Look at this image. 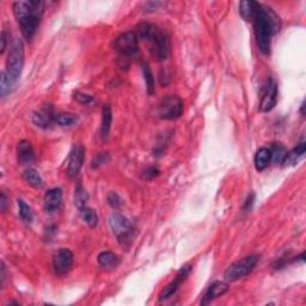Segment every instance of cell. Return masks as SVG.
I'll return each mask as SVG.
<instances>
[{"label":"cell","instance_id":"7c38bea8","mask_svg":"<svg viewBox=\"0 0 306 306\" xmlns=\"http://www.w3.org/2000/svg\"><path fill=\"white\" fill-rule=\"evenodd\" d=\"M85 151L82 145H74L69 152L68 157V166H67V176L69 178L75 177L81 171L83 163H84Z\"/></svg>","mask_w":306,"mask_h":306},{"label":"cell","instance_id":"e575fe53","mask_svg":"<svg viewBox=\"0 0 306 306\" xmlns=\"http://www.w3.org/2000/svg\"><path fill=\"white\" fill-rule=\"evenodd\" d=\"M254 202H255V195L251 194L247 199V201H245V205H244V209H245V211H250L251 207H252V205H254Z\"/></svg>","mask_w":306,"mask_h":306},{"label":"cell","instance_id":"83f0119b","mask_svg":"<svg viewBox=\"0 0 306 306\" xmlns=\"http://www.w3.org/2000/svg\"><path fill=\"white\" fill-rule=\"evenodd\" d=\"M271 155H272V162L274 163H282L286 157V153H287V149H286L284 146L281 144H272L271 147Z\"/></svg>","mask_w":306,"mask_h":306},{"label":"cell","instance_id":"ac0fdd59","mask_svg":"<svg viewBox=\"0 0 306 306\" xmlns=\"http://www.w3.org/2000/svg\"><path fill=\"white\" fill-rule=\"evenodd\" d=\"M272 162V155L269 147H261L255 155V168L257 171H263Z\"/></svg>","mask_w":306,"mask_h":306},{"label":"cell","instance_id":"8992f818","mask_svg":"<svg viewBox=\"0 0 306 306\" xmlns=\"http://www.w3.org/2000/svg\"><path fill=\"white\" fill-rule=\"evenodd\" d=\"M183 101L178 96L169 95L161 99L157 106V114L162 120L175 121L183 115Z\"/></svg>","mask_w":306,"mask_h":306},{"label":"cell","instance_id":"5bb4252c","mask_svg":"<svg viewBox=\"0 0 306 306\" xmlns=\"http://www.w3.org/2000/svg\"><path fill=\"white\" fill-rule=\"evenodd\" d=\"M55 115L53 112V108L51 105L43 106L41 110L35 112L32 116V121L40 128L47 129L52 126L53 122H55Z\"/></svg>","mask_w":306,"mask_h":306},{"label":"cell","instance_id":"30bf717a","mask_svg":"<svg viewBox=\"0 0 306 306\" xmlns=\"http://www.w3.org/2000/svg\"><path fill=\"white\" fill-rule=\"evenodd\" d=\"M278 101V84L273 78H269L265 83L263 92H262L261 103H259V111L269 112L274 109Z\"/></svg>","mask_w":306,"mask_h":306},{"label":"cell","instance_id":"836d02e7","mask_svg":"<svg viewBox=\"0 0 306 306\" xmlns=\"http://www.w3.org/2000/svg\"><path fill=\"white\" fill-rule=\"evenodd\" d=\"M8 32L5 31H3L2 32V49H0V53H2V54H4L5 53V49L8 48Z\"/></svg>","mask_w":306,"mask_h":306},{"label":"cell","instance_id":"6da1fadb","mask_svg":"<svg viewBox=\"0 0 306 306\" xmlns=\"http://www.w3.org/2000/svg\"><path fill=\"white\" fill-rule=\"evenodd\" d=\"M251 22L254 23L256 42H257L258 49L263 54L268 55L271 53L273 36L280 31V18L271 8L257 4Z\"/></svg>","mask_w":306,"mask_h":306},{"label":"cell","instance_id":"44dd1931","mask_svg":"<svg viewBox=\"0 0 306 306\" xmlns=\"http://www.w3.org/2000/svg\"><path fill=\"white\" fill-rule=\"evenodd\" d=\"M257 4L258 3L251 2V0H249V2H242L241 4H239V13H241V16L245 21H252Z\"/></svg>","mask_w":306,"mask_h":306},{"label":"cell","instance_id":"277c9868","mask_svg":"<svg viewBox=\"0 0 306 306\" xmlns=\"http://www.w3.org/2000/svg\"><path fill=\"white\" fill-rule=\"evenodd\" d=\"M23 65H24V48L23 43L19 40H13L10 45L9 55L6 59V69L5 74L11 82V84L15 88L17 82L19 81L22 74Z\"/></svg>","mask_w":306,"mask_h":306},{"label":"cell","instance_id":"7a4b0ae2","mask_svg":"<svg viewBox=\"0 0 306 306\" xmlns=\"http://www.w3.org/2000/svg\"><path fill=\"white\" fill-rule=\"evenodd\" d=\"M134 32L139 41L147 46L148 52L157 61H163L168 58L170 53V42L164 30L145 22L138 24Z\"/></svg>","mask_w":306,"mask_h":306},{"label":"cell","instance_id":"d590c367","mask_svg":"<svg viewBox=\"0 0 306 306\" xmlns=\"http://www.w3.org/2000/svg\"><path fill=\"white\" fill-rule=\"evenodd\" d=\"M0 205H2V211H6V205H8V198H6L5 193H2V199H0Z\"/></svg>","mask_w":306,"mask_h":306},{"label":"cell","instance_id":"52a82bcc","mask_svg":"<svg viewBox=\"0 0 306 306\" xmlns=\"http://www.w3.org/2000/svg\"><path fill=\"white\" fill-rule=\"evenodd\" d=\"M109 225L120 244L127 245L131 242L133 234H134V227L125 215L120 214V213H112L109 218Z\"/></svg>","mask_w":306,"mask_h":306},{"label":"cell","instance_id":"5b68a950","mask_svg":"<svg viewBox=\"0 0 306 306\" xmlns=\"http://www.w3.org/2000/svg\"><path fill=\"white\" fill-rule=\"evenodd\" d=\"M258 256L250 255L247 257H243L239 261H236L224 273V279L226 282H236L241 279L248 277L251 274L258 263Z\"/></svg>","mask_w":306,"mask_h":306},{"label":"cell","instance_id":"ffe728a7","mask_svg":"<svg viewBox=\"0 0 306 306\" xmlns=\"http://www.w3.org/2000/svg\"><path fill=\"white\" fill-rule=\"evenodd\" d=\"M111 122H112V112L109 105L103 106L102 110V126H101V134L102 138L105 139L109 135L111 128Z\"/></svg>","mask_w":306,"mask_h":306},{"label":"cell","instance_id":"cb8c5ba5","mask_svg":"<svg viewBox=\"0 0 306 306\" xmlns=\"http://www.w3.org/2000/svg\"><path fill=\"white\" fill-rule=\"evenodd\" d=\"M82 214V219L84 220V222L86 225H89L90 227H96L98 224V215L97 213H96L95 209L90 208L86 206L85 208H83L81 211Z\"/></svg>","mask_w":306,"mask_h":306},{"label":"cell","instance_id":"ba28073f","mask_svg":"<svg viewBox=\"0 0 306 306\" xmlns=\"http://www.w3.org/2000/svg\"><path fill=\"white\" fill-rule=\"evenodd\" d=\"M115 51L124 58H133L139 53V40L134 31H127L118 36L114 42Z\"/></svg>","mask_w":306,"mask_h":306},{"label":"cell","instance_id":"d6986e66","mask_svg":"<svg viewBox=\"0 0 306 306\" xmlns=\"http://www.w3.org/2000/svg\"><path fill=\"white\" fill-rule=\"evenodd\" d=\"M98 264L104 269H115L120 264L119 256L111 251H103L97 257Z\"/></svg>","mask_w":306,"mask_h":306},{"label":"cell","instance_id":"3957f363","mask_svg":"<svg viewBox=\"0 0 306 306\" xmlns=\"http://www.w3.org/2000/svg\"><path fill=\"white\" fill-rule=\"evenodd\" d=\"M43 12H45V3L43 2L13 3V13L19 23L23 37L26 41H31L35 36Z\"/></svg>","mask_w":306,"mask_h":306},{"label":"cell","instance_id":"4dcf8cb0","mask_svg":"<svg viewBox=\"0 0 306 306\" xmlns=\"http://www.w3.org/2000/svg\"><path fill=\"white\" fill-rule=\"evenodd\" d=\"M159 174H161V170H159L157 166H148V168H146L142 171V177L146 179H152L157 177Z\"/></svg>","mask_w":306,"mask_h":306},{"label":"cell","instance_id":"1f68e13d","mask_svg":"<svg viewBox=\"0 0 306 306\" xmlns=\"http://www.w3.org/2000/svg\"><path fill=\"white\" fill-rule=\"evenodd\" d=\"M74 99L76 102H79L81 104H90V103L94 102V98H92V96L83 94V92H76L74 95Z\"/></svg>","mask_w":306,"mask_h":306},{"label":"cell","instance_id":"8d00e7d4","mask_svg":"<svg viewBox=\"0 0 306 306\" xmlns=\"http://www.w3.org/2000/svg\"><path fill=\"white\" fill-rule=\"evenodd\" d=\"M5 265H4V263H2V285H4V282H5Z\"/></svg>","mask_w":306,"mask_h":306},{"label":"cell","instance_id":"4316f807","mask_svg":"<svg viewBox=\"0 0 306 306\" xmlns=\"http://www.w3.org/2000/svg\"><path fill=\"white\" fill-rule=\"evenodd\" d=\"M18 214L25 224H31L32 219H34L31 207L29 205H26L23 200H18Z\"/></svg>","mask_w":306,"mask_h":306},{"label":"cell","instance_id":"d4e9b609","mask_svg":"<svg viewBox=\"0 0 306 306\" xmlns=\"http://www.w3.org/2000/svg\"><path fill=\"white\" fill-rule=\"evenodd\" d=\"M88 199H89V195L88 193L85 192V189L83 188V185L82 184L76 185L74 190V205L76 206V208L79 209V212H81L83 208L86 207Z\"/></svg>","mask_w":306,"mask_h":306},{"label":"cell","instance_id":"2e32d148","mask_svg":"<svg viewBox=\"0 0 306 306\" xmlns=\"http://www.w3.org/2000/svg\"><path fill=\"white\" fill-rule=\"evenodd\" d=\"M17 159L18 163L22 165H28L34 162L35 153L32 148L31 142L28 140H22L17 145Z\"/></svg>","mask_w":306,"mask_h":306},{"label":"cell","instance_id":"7402d4cb","mask_svg":"<svg viewBox=\"0 0 306 306\" xmlns=\"http://www.w3.org/2000/svg\"><path fill=\"white\" fill-rule=\"evenodd\" d=\"M23 178L34 188H41L43 185V179L41 175H40L35 169H26V170L23 172Z\"/></svg>","mask_w":306,"mask_h":306},{"label":"cell","instance_id":"f546056e","mask_svg":"<svg viewBox=\"0 0 306 306\" xmlns=\"http://www.w3.org/2000/svg\"><path fill=\"white\" fill-rule=\"evenodd\" d=\"M109 161H110V156H109V153L108 152H101L99 155H97L94 158L91 166H92V169H97V168H99V166L106 164V163H108Z\"/></svg>","mask_w":306,"mask_h":306},{"label":"cell","instance_id":"484cf974","mask_svg":"<svg viewBox=\"0 0 306 306\" xmlns=\"http://www.w3.org/2000/svg\"><path fill=\"white\" fill-rule=\"evenodd\" d=\"M141 71H142V75H144V79H145V83H146L147 94L153 95V94H155V78H153L151 68H149L147 62H144V64L141 65Z\"/></svg>","mask_w":306,"mask_h":306},{"label":"cell","instance_id":"e0dca14e","mask_svg":"<svg viewBox=\"0 0 306 306\" xmlns=\"http://www.w3.org/2000/svg\"><path fill=\"white\" fill-rule=\"evenodd\" d=\"M305 151H306V142L305 140H301L293 149L287 151V153H286V157L282 163H284L285 166L295 165L299 162V159L305 155Z\"/></svg>","mask_w":306,"mask_h":306},{"label":"cell","instance_id":"d6a6232c","mask_svg":"<svg viewBox=\"0 0 306 306\" xmlns=\"http://www.w3.org/2000/svg\"><path fill=\"white\" fill-rule=\"evenodd\" d=\"M108 202H109V205H110L111 207L115 208V209L120 208V206L122 205L121 198H120V196L116 194V193H110V194H109Z\"/></svg>","mask_w":306,"mask_h":306},{"label":"cell","instance_id":"8fae6325","mask_svg":"<svg viewBox=\"0 0 306 306\" xmlns=\"http://www.w3.org/2000/svg\"><path fill=\"white\" fill-rule=\"evenodd\" d=\"M192 265L190 264H185L183 265V267L179 269L177 275H176L174 280H172L170 284L166 285V287L163 289L162 293L159 294V300L164 301L166 299H169L170 297H172L176 293V291H177L179 286L183 284V281L185 280L189 277V274H190L192 272Z\"/></svg>","mask_w":306,"mask_h":306},{"label":"cell","instance_id":"9a60e30c","mask_svg":"<svg viewBox=\"0 0 306 306\" xmlns=\"http://www.w3.org/2000/svg\"><path fill=\"white\" fill-rule=\"evenodd\" d=\"M228 291V285L222 281H214L209 287L206 289L204 297H202L201 305H207L221 295H224Z\"/></svg>","mask_w":306,"mask_h":306},{"label":"cell","instance_id":"603a6c76","mask_svg":"<svg viewBox=\"0 0 306 306\" xmlns=\"http://www.w3.org/2000/svg\"><path fill=\"white\" fill-rule=\"evenodd\" d=\"M55 122L60 127H71L78 122V116L72 112H59L55 115Z\"/></svg>","mask_w":306,"mask_h":306},{"label":"cell","instance_id":"4fadbf2b","mask_svg":"<svg viewBox=\"0 0 306 306\" xmlns=\"http://www.w3.org/2000/svg\"><path fill=\"white\" fill-rule=\"evenodd\" d=\"M62 204V190L60 188H52L45 194V211L53 214L59 211Z\"/></svg>","mask_w":306,"mask_h":306},{"label":"cell","instance_id":"9c48e42d","mask_svg":"<svg viewBox=\"0 0 306 306\" xmlns=\"http://www.w3.org/2000/svg\"><path fill=\"white\" fill-rule=\"evenodd\" d=\"M74 262L73 252L67 248H61L53 255V269L55 274L65 275L71 271Z\"/></svg>","mask_w":306,"mask_h":306},{"label":"cell","instance_id":"f1b7e54d","mask_svg":"<svg viewBox=\"0 0 306 306\" xmlns=\"http://www.w3.org/2000/svg\"><path fill=\"white\" fill-rule=\"evenodd\" d=\"M12 90L13 85L11 84V82L9 81L5 72H2V83H0V95H2V97L5 98L9 94H11Z\"/></svg>","mask_w":306,"mask_h":306}]
</instances>
